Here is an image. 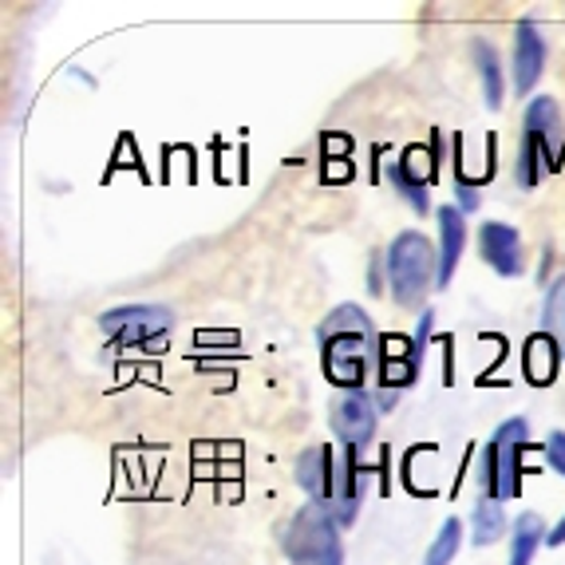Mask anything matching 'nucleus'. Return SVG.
Masks as SVG:
<instances>
[{
  "label": "nucleus",
  "instance_id": "f8f14e48",
  "mask_svg": "<svg viewBox=\"0 0 565 565\" xmlns=\"http://www.w3.org/2000/svg\"><path fill=\"white\" fill-rule=\"evenodd\" d=\"M467 249V226L459 206H439V285H447L459 269V257Z\"/></svg>",
  "mask_w": 565,
  "mask_h": 565
},
{
  "label": "nucleus",
  "instance_id": "f03ea898",
  "mask_svg": "<svg viewBox=\"0 0 565 565\" xmlns=\"http://www.w3.org/2000/svg\"><path fill=\"white\" fill-rule=\"evenodd\" d=\"M297 482L309 502L324 507L340 526H352L360 510V462L356 451H332V447H309L297 459Z\"/></svg>",
  "mask_w": 565,
  "mask_h": 565
},
{
  "label": "nucleus",
  "instance_id": "9d476101",
  "mask_svg": "<svg viewBox=\"0 0 565 565\" xmlns=\"http://www.w3.org/2000/svg\"><path fill=\"white\" fill-rule=\"evenodd\" d=\"M479 249L499 277L522 274V237H519V230L507 226V222H487V226L479 230Z\"/></svg>",
  "mask_w": 565,
  "mask_h": 565
},
{
  "label": "nucleus",
  "instance_id": "412c9836",
  "mask_svg": "<svg viewBox=\"0 0 565 565\" xmlns=\"http://www.w3.org/2000/svg\"><path fill=\"white\" fill-rule=\"evenodd\" d=\"M562 542H565V519L557 522L554 530H550V546H562Z\"/></svg>",
  "mask_w": 565,
  "mask_h": 565
},
{
  "label": "nucleus",
  "instance_id": "dca6fc26",
  "mask_svg": "<svg viewBox=\"0 0 565 565\" xmlns=\"http://www.w3.org/2000/svg\"><path fill=\"white\" fill-rule=\"evenodd\" d=\"M507 534V510L499 499H479L475 507V546H494Z\"/></svg>",
  "mask_w": 565,
  "mask_h": 565
},
{
  "label": "nucleus",
  "instance_id": "0eeeda50",
  "mask_svg": "<svg viewBox=\"0 0 565 565\" xmlns=\"http://www.w3.org/2000/svg\"><path fill=\"white\" fill-rule=\"evenodd\" d=\"M174 324V312L162 309V305H122L99 317V329L111 340L122 344H139V340H154Z\"/></svg>",
  "mask_w": 565,
  "mask_h": 565
},
{
  "label": "nucleus",
  "instance_id": "6e6552de",
  "mask_svg": "<svg viewBox=\"0 0 565 565\" xmlns=\"http://www.w3.org/2000/svg\"><path fill=\"white\" fill-rule=\"evenodd\" d=\"M332 431H337L344 451H364L376 435V404L367 399V392H344L332 407Z\"/></svg>",
  "mask_w": 565,
  "mask_h": 565
},
{
  "label": "nucleus",
  "instance_id": "4468645a",
  "mask_svg": "<svg viewBox=\"0 0 565 565\" xmlns=\"http://www.w3.org/2000/svg\"><path fill=\"white\" fill-rule=\"evenodd\" d=\"M557 360H562V344L550 340L546 332H537L526 344V376L534 384H550L557 376Z\"/></svg>",
  "mask_w": 565,
  "mask_h": 565
},
{
  "label": "nucleus",
  "instance_id": "ddd939ff",
  "mask_svg": "<svg viewBox=\"0 0 565 565\" xmlns=\"http://www.w3.org/2000/svg\"><path fill=\"white\" fill-rule=\"evenodd\" d=\"M542 537H550L546 522H542V514L526 510V514L514 522V537H510V565H530V562H534L537 546H542Z\"/></svg>",
  "mask_w": 565,
  "mask_h": 565
},
{
  "label": "nucleus",
  "instance_id": "f3484780",
  "mask_svg": "<svg viewBox=\"0 0 565 565\" xmlns=\"http://www.w3.org/2000/svg\"><path fill=\"white\" fill-rule=\"evenodd\" d=\"M387 179H392V186H396L399 194L412 202L415 214H427V179H424V174H415L412 162H407L404 154H399L396 167L387 170Z\"/></svg>",
  "mask_w": 565,
  "mask_h": 565
},
{
  "label": "nucleus",
  "instance_id": "aec40b11",
  "mask_svg": "<svg viewBox=\"0 0 565 565\" xmlns=\"http://www.w3.org/2000/svg\"><path fill=\"white\" fill-rule=\"evenodd\" d=\"M546 459L557 475H565V431H554L546 439Z\"/></svg>",
  "mask_w": 565,
  "mask_h": 565
},
{
  "label": "nucleus",
  "instance_id": "6ab92c4d",
  "mask_svg": "<svg viewBox=\"0 0 565 565\" xmlns=\"http://www.w3.org/2000/svg\"><path fill=\"white\" fill-rule=\"evenodd\" d=\"M459 542H462L459 519H447L444 530L435 534V542H431V550H427V562L424 565H451L455 554H459Z\"/></svg>",
  "mask_w": 565,
  "mask_h": 565
},
{
  "label": "nucleus",
  "instance_id": "39448f33",
  "mask_svg": "<svg viewBox=\"0 0 565 565\" xmlns=\"http://www.w3.org/2000/svg\"><path fill=\"white\" fill-rule=\"evenodd\" d=\"M530 444V424L526 419H507L499 431L490 435L482 447V487L487 499H519L522 494V455Z\"/></svg>",
  "mask_w": 565,
  "mask_h": 565
},
{
  "label": "nucleus",
  "instance_id": "1a4fd4ad",
  "mask_svg": "<svg viewBox=\"0 0 565 565\" xmlns=\"http://www.w3.org/2000/svg\"><path fill=\"white\" fill-rule=\"evenodd\" d=\"M542 72H546V40H542L534 20H522L514 29V92L530 95Z\"/></svg>",
  "mask_w": 565,
  "mask_h": 565
},
{
  "label": "nucleus",
  "instance_id": "20e7f679",
  "mask_svg": "<svg viewBox=\"0 0 565 565\" xmlns=\"http://www.w3.org/2000/svg\"><path fill=\"white\" fill-rule=\"evenodd\" d=\"M281 550L292 565H344L340 522L317 502H305L281 530Z\"/></svg>",
  "mask_w": 565,
  "mask_h": 565
},
{
  "label": "nucleus",
  "instance_id": "f257e3e1",
  "mask_svg": "<svg viewBox=\"0 0 565 565\" xmlns=\"http://www.w3.org/2000/svg\"><path fill=\"white\" fill-rule=\"evenodd\" d=\"M321 364L324 380L344 392H364L367 367L380 364L376 324L367 321L364 309L340 305L332 317L321 321Z\"/></svg>",
  "mask_w": 565,
  "mask_h": 565
},
{
  "label": "nucleus",
  "instance_id": "2eb2a0df",
  "mask_svg": "<svg viewBox=\"0 0 565 565\" xmlns=\"http://www.w3.org/2000/svg\"><path fill=\"white\" fill-rule=\"evenodd\" d=\"M475 64H479V72H482V99H487L490 111H499L502 107V64L487 40H475Z\"/></svg>",
  "mask_w": 565,
  "mask_h": 565
},
{
  "label": "nucleus",
  "instance_id": "7ed1b4c3",
  "mask_svg": "<svg viewBox=\"0 0 565 565\" xmlns=\"http://www.w3.org/2000/svg\"><path fill=\"white\" fill-rule=\"evenodd\" d=\"M435 285H439V265L431 242L419 230H407L387 245V289L404 309H419Z\"/></svg>",
  "mask_w": 565,
  "mask_h": 565
},
{
  "label": "nucleus",
  "instance_id": "9b49d317",
  "mask_svg": "<svg viewBox=\"0 0 565 565\" xmlns=\"http://www.w3.org/2000/svg\"><path fill=\"white\" fill-rule=\"evenodd\" d=\"M415 376H419V352H415V340L412 344L399 337L384 340V344H380V384H384V392L407 387Z\"/></svg>",
  "mask_w": 565,
  "mask_h": 565
},
{
  "label": "nucleus",
  "instance_id": "423d86ee",
  "mask_svg": "<svg viewBox=\"0 0 565 565\" xmlns=\"http://www.w3.org/2000/svg\"><path fill=\"white\" fill-rule=\"evenodd\" d=\"M522 142H526L530 151H537L546 174L557 170L562 151H565V122H562V107L554 104V95H537V99H530Z\"/></svg>",
  "mask_w": 565,
  "mask_h": 565
},
{
  "label": "nucleus",
  "instance_id": "a211bd4d",
  "mask_svg": "<svg viewBox=\"0 0 565 565\" xmlns=\"http://www.w3.org/2000/svg\"><path fill=\"white\" fill-rule=\"evenodd\" d=\"M542 332L557 340L565 352V277H557L554 289L546 292V309H542Z\"/></svg>",
  "mask_w": 565,
  "mask_h": 565
}]
</instances>
